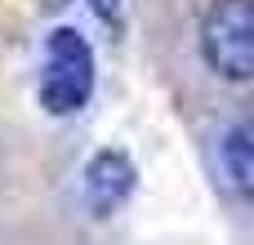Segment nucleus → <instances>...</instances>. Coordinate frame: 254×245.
<instances>
[{
	"label": "nucleus",
	"instance_id": "f257e3e1",
	"mask_svg": "<svg viewBox=\"0 0 254 245\" xmlns=\"http://www.w3.org/2000/svg\"><path fill=\"white\" fill-rule=\"evenodd\" d=\"M94 85H98L94 45L76 27H54L40 49V85H36L40 107L49 116H76L89 107Z\"/></svg>",
	"mask_w": 254,
	"mask_h": 245
},
{
	"label": "nucleus",
	"instance_id": "f03ea898",
	"mask_svg": "<svg viewBox=\"0 0 254 245\" xmlns=\"http://www.w3.org/2000/svg\"><path fill=\"white\" fill-rule=\"evenodd\" d=\"M201 58L228 85L254 80V0H210L201 18Z\"/></svg>",
	"mask_w": 254,
	"mask_h": 245
},
{
	"label": "nucleus",
	"instance_id": "7ed1b4c3",
	"mask_svg": "<svg viewBox=\"0 0 254 245\" xmlns=\"http://www.w3.org/2000/svg\"><path fill=\"white\" fill-rule=\"evenodd\" d=\"M138 187V165L121 147H103L80 170V201L94 219H112Z\"/></svg>",
	"mask_w": 254,
	"mask_h": 245
},
{
	"label": "nucleus",
	"instance_id": "20e7f679",
	"mask_svg": "<svg viewBox=\"0 0 254 245\" xmlns=\"http://www.w3.org/2000/svg\"><path fill=\"white\" fill-rule=\"evenodd\" d=\"M223 170H228L232 187L246 201H254V116L237 121L223 134Z\"/></svg>",
	"mask_w": 254,
	"mask_h": 245
},
{
	"label": "nucleus",
	"instance_id": "39448f33",
	"mask_svg": "<svg viewBox=\"0 0 254 245\" xmlns=\"http://www.w3.org/2000/svg\"><path fill=\"white\" fill-rule=\"evenodd\" d=\"M89 9H94L103 22H116V18H121V0H89Z\"/></svg>",
	"mask_w": 254,
	"mask_h": 245
}]
</instances>
